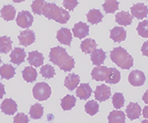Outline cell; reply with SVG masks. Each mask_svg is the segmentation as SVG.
Returning a JSON list of instances; mask_svg holds the SVG:
<instances>
[{
    "label": "cell",
    "mask_w": 148,
    "mask_h": 123,
    "mask_svg": "<svg viewBox=\"0 0 148 123\" xmlns=\"http://www.w3.org/2000/svg\"><path fill=\"white\" fill-rule=\"evenodd\" d=\"M125 119H126L125 113L123 112V111H119V110L112 111L110 113L109 117H108L109 122L110 123H123L125 122Z\"/></svg>",
    "instance_id": "27"
},
{
    "label": "cell",
    "mask_w": 148,
    "mask_h": 123,
    "mask_svg": "<svg viewBox=\"0 0 148 123\" xmlns=\"http://www.w3.org/2000/svg\"><path fill=\"white\" fill-rule=\"evenodd\" d=\"M120 79H121L120 71L119 70H117L116 68L110 67V71H109L108 77L106 80V83H109V84H117V83H119L120 81Z\"/></svg>",
    "instance_id": "30"
},
{
    "label": "cell",
    "mask_w": 148,
    "mask_h": 123,
    "mask_svg": "<svg viewBox=\"0 0 148 123\" xmlns=\"http://www.w3.org/2000/svg\"><path fill=\"white\" fill-rule=\"evenodd\" d=\"M76 102H77V99L75 97L70 94H67L61 99V107L64 111H69L75 107Z\"/></svg>",
    "instance_id": "28"
},
{
    "label": "cell",
    "mask_w": 148,
    "mask_h": 123,
    "mask_svg": "<svg viewBox=\"0 0 148 123\" xmlns=\"http://www.w3.org/2000/svg\"><path fill=\"white\" fill-rule=\"evenodd\" d=\"M138 35L143 38H148V20H144L137 27Z\"/></svg>",
    "instance_id": "37"
},
{
    "label": "cell",
    "mask_w": 148,
    "mask_h": 123,
    "mask_svg": "<svg viewBox=\"0 0 148 123\" xmlns=\"http://www.w3.org/2000/svg\"><path fill=\"white\" fill-rule=\"evenodd\" d=\"M127 38V32L122 27H114L110 31V39L116 43H121Z\"/></svg>",
    "instance_id": "16"
},
{
    "label": "cell",
    "mask_w": 148,
    "mask_h": 123,
    "mask_svg": "<svg viewBox=\"0 0 148 123\" xmlns=\"http://www.w3.org/2000/svg\"><path fill=\"white\" fill-rule=\"evenodd\" d=\"M142 54L143 56H146L148 58V41L144 42L142 46Z\"/></svg>",
    "instance_id": "40"
},
{
    "label": "cell",
    "mask_w": 148,
    "mask_h": 123,
    "mask_svg": "<svg viewBox=\"0 0 148 123\" xmlns=\"http://www.w3.org/2000/svg\"><path fill=\"white\" fill-rule=\"evenodd\" d=\"M111 61L123 70L130 69L133 66V58L125 48L117 47L110 52Z\"/></svg>",
    "instance_id": "3"
},
{
    "label": "cell",
    "mask_w": 148,
    "mask_h": 123,
    "mask_svg": "<svg viewBox=\"0 0 148 123\" xmlns=\"http://www.w3.org/2000/svg\"><path fill=\"white\" fill-rule=\"evenodd\" d=\"M13 122L15 123H27L29 122V118H28V117H27L26 114H24V113H22V112H19V113L16 114V116L14 117V118H13Z\"/></svg>",
    "instance_id": "39"
},
{
    "label": "cell",
    "mask_w": 148,
    "mask_h": 123,
    "mask_svg": "<svg viewBox=\"0 0 148 123\" xmlns=\"http://www.w3.org/2000/svg\"><path fill=\"white\" fill-rule=\"evenodd\" d=\"M49 61L58 66L64 71H70L75 67V61L72 56H69L66 49L63 47L57 46L50 49Z\"/></svg>",
    "instance_id": "1"
},
{
    "label": "cell",
    "mask_w": 148,
    "mask_h": 123,
    "mask_svg": "<svg viewBox=\"0 0 148 123\" xmlns=\"http://www.w3.org/2000/svg\"><path fill=\"white\" fill-rule=\"evenodd\" d=\"M34 22V17L28 11H21L18 12L16 16V24L21 28H29L32 27Z\"/></svg>",
    "instance_id": "5"
},
{
    "label": "cell",
    "mask_w": 148,
    "mask_h": 123,
    "mask_svg": "<svg viewBox=\"0 0 148 123\" xmlns=\"http://www.w3.org/2000/svg\"><path fill=\"white\" fill-rule=\"evenodd\" d=\"M18 39H19L20 44L27 47L36 41V35L33 31L27 29L26 31H23L20 33L18 36Z\"/></svg>",
    "instance_id": "10"
},
{
    "label": "cell",
    "mask_w": 148,
    "mask_h": 123,
    "mask_svg": "<svg viewBox=\"0 0 148 123\" xmlns=\"http://www.w3.org/2000/svg\"><path fill=\"white\" fill-rule=\"evenodd\" d=\"M78 4V0H64L63 6L69 11H73L74 8Z\"/></svg>",
    "instance_id": "38"
},
{
    "label": "cell",
    "mask_w": 148,
    "mask_h": 123,
    "mask_svg": "<svg viewBox=\"0 0 148 123\" xmlns=\"http://www.w3.org/2000/svg\"><path fill=\"white\" fill-rule=\"evenodd\" d=\"M127 80H128V82L130 83V85L138 87V86H142L144 85V83L146 81V76L142 71L133 70L128 75Z\"/></svg>",
    "instance_id": "6"
},
{
    "label": "cell",
    "mask_w": 148,
    "mask_h": 123,
    "mask_svg": "<svg viewBox=\"0 0 148 123\" xmlns=\"http://www.w3.org/2000/svg\"><path fill=\"white\" fill-rule=\"evenodd\" d=\"M47 3L45 0H34L32 4V9L33 12L37 15H41L43 8Z\"/></svg>",
    "instance_id": "36"
},
{
    "label": "cell",
    "mask_w": 148,
    "mask_h": 123,
    "mask_svg": "<svg viewBox=\"0 0 148 123\" xmlns=\"http://www.w3.org/2000/svg\"><path fill=\"white\" fill-rule=\"evenodd\" d=\"M143 122V123L148 122V119H147V120H144V121H143V122Z\"/></svg>",
    "instance_id": "45"
},
{
    "label": "cell",
    "mask_w": 148,
    "mask_h": 123,
    "mask_svg": "<svg viewBox=\"0 0 148 123\" xmlns=\"http://www.w3.org/2000/svg\"><path fill=\"white\" fill-rule=\"evenodd\" d=\"M125 112L127 114V118L131 121H133L140 118L142 113V108L137 103H129L126 107Z\"/></svg>",
    "instance_id": "14"
},
{
    "label": "cell",
    "mask_w": 148,
    "mask_h": 123,
    "mask_svg": "<svg viewBox=\"0 0 148 123\" xmlns=\"http://www.w3.org/2000/svg\"><path fill=\"white\" fill-rule=\"evenodd\" d=\"M16 74L15 68L11 64H4L0 68V75L3 79L10 80Z\"/></svg>",
    "instance_id": "25"
},
{
    "label": "cell",
    "mask_w": 148,
    "mask_h": 123,
    "mask_svg": "<svg viewBox=\"0 0 148 123\" xmlns=\"http://www.w3.org/2000/svg\"><path fill=\"white\" fill-rule=\"evenodd\" d=\"M96 47H97V43L95 42V40L90 38L84 39L80 45L82 51L86 54H91L96 48Z\"/></svg>",
    "instance_id": "24"
},
{
    "label": "cell",
    "mask_w": 148,
    "mask_h": 123,
    "mask_svg": "<svg viewBox=\"0 0 148 123\" xmlns=\"http://www.w3.org/2000/svg\"><path fill=\"white\" fill-rule=\"evenodd\" d=\"M110 68L106 66H97L91 71V78L96 81H106Z\"/></svg>",
    "instance_id": "11"
},
{
    "label": "cell",
    "mask_w": 148,
    "mask_h": 123,
    "mask_svg": "<svg viewBox=\"0 0 148 123\" xmlns=\"http://www.w3.org/2000/svg\"><path fill=\"white\" fill-rule=\"evenodd\" d=\"M80 83V77L78 75L71 73L66 76L64 80V86L70 91L74 90Z\"/></svg>",
    "instance_id": "20"
},
{
    "label": "cell",
    "mask_w": 148,
    "mask_h": 123,
    "mask_svg": "<svg viewBox=\"0 0 148 123\" xmlns=\"http://www.w3.org/2000/svg\"><path fill=\"white\" fill-rule=\"evenodd\" d=\"M14 3H22V2H24L25 0H12Z\"/></svg>",
    "instance_id": "44"
},
{
    "label": "cell",
    "mask_w": 148,
    "mask_h": 123,
    "mask_svg": "<svg viewBox=\"0 0 148 123\" xmlns=\"http://www.w3.org/2000/svg\"><path fill=\"white\" fill-rule=\"evenodd\" d=\"M26 57H27V54L23 48H15L10 54L11 63L19 66L21 63H24Z\"/></svg>",
    "instance_id": "15"
},
{
    "label": "cell",
    "mask_w": 148,
    "mask_h": 123,
    "mask_svg": "<svg viewBox=\"0 0 148 123\" xmlns=\"http://www.w3.org/2000/svg\"><path fill=\"white\" fill-rule=\"evenodd\" d=\"M85 111L90 116H94L99 112V104L95 100H90L85 104Z\"/></svg>",
    "instance_id": "33"
},
{
    "label": "cell",
    "mask_w": 148,
    "mask_h": 123,
    "mask_svg": "<svg viewBox=\"0 0 148 123\" xmlns=\"http://www.w3.org/2000/svg\"><path fill=\"white\" fill-rule=\"evenodd\" d=\"M5 94V86L0 81V99H2Z\"/></svg>",
    "instance_id": "41"
},
{
    "label": "cell",
    "mask_w": 148,
    "mask_h": 123,
    "mask_svg": "<svg viewBox=\"0 0 148 123\" xmlns=\"http://www.w3.org/2000/svg\"><path fill=\"white\" fill-rule=\"evenodd\" d=\"M119 3L117 0H106L103 4V8L106 14L114 13L119 9Z\"/></svg>",
    "instance_id": "32"
},
{
    "label": "cell",
    "mask_w": 148,
    "mask_h": 123,
    "mask_svg": "<svg viewBox=\"0 0 148 123\" xmlns=\"http://www.w3.org/2000/svg\"><path fill=\"white\" fill-rule=\"evenodd\" d=\"M36 70L33 68L32 67H26L25 69L22 71V77L24 80H26L28 83H32L37 78Z\"/></svg>",
    "instance_id": "26"
},
{
    "label": "cell",
    "mask_w": 148,
    "mask_h": 123,
    "mask_svg": "<svg viewBox=\"0 0 148 123\" xmlns=\"http://www.w3.org/2000/svg\"><path fill=\"white\" fill-rule=\"evenodd\" d=\"M77 96L80 99L86 100L88 99L92 94V90L89 86V84L86 83H82L77 89L76 91Z\"/></svg>",
    "instance_id": "19"
},
{
    "label": "cell",
    "mask_w": 148,
    "mask_h": 123,
    "mask_svg": "<svg viewBox=\"0 0 148 123\" xmlns=\"http://www.w3.org/2000/svg\"><path fill=\"white\" fill-rule=\"evenodd\" d=\"M40 73L41 74L43 77L46 79H51L55 75V71H54L53 67H52L51 65L46 64L44 65L41 67Z\"/></svg>",
    "instance_id": "34"
},
{
    "label": "cell",
    "mask_w": 148,
    "mask_h": 123,
    "mask_svg": "<svg viewBox=\"0 0 148 123\" xmlns=\"http://www.w3.org/2000/svg\"><path fill=\"white\" fill-rule=\"evenodd\" d=\"M0 63H2V60H1V58H0Z\"/></svg>",
    "instance_id": "46"
},
{
    "label": "cell",
    "mask_w": 148,
    "mask_h": 123,
    "mask_svg": "<svg viewBox=\"0 0 148 123\" xmlns=\"http://www.w3.org/2000/svg\"><path fill=\"white\" fill-rule=\"evenodd\" d=\"M1 17L7 22L12 21L15 19L16 16V9L13 6L5 5L0 11Z\"/></svg>",
    "instance_id": "22"
},
{
    "label": "cell",
    "mask_w": 148,
    "mask_h": 123,
    "mask_svg": "<svg viewBox=\"0 0 148 123\" xmlns=\"http://www.w3.org/2000/svg\"><path fill=\"white\" fill-rule=\"evenodd\" d=\"M57 39L60 43L68 46H71V42L73 40V35L71 31L68 28H61L57 32Z\"/></svg>",
    "instance_id": "13"
},
{
    "label": "cell",
    "mask_w": 148,
    "mask_h": 123,
    "mask_svg": "<svg viewBox=\"0 0 148 123\" xmlns=\"http://www.w3.org/2000/svg\"><path fill=\"white\" fill-rule=\"evenodd\" d=\"M27 60H28L30 65H32L35 67H39L44 63L45 57L43 56L41 53L35 50V51H32L29 53Z\"/></svg>",
    "instance_id": "17"
},
{
    "label": "cell",
    "mask_w": 148,
    "mask_h": 123,
    "mask_svg": "<svg viewBox=\"0 0 148 123\" xmlns=\"http://www.w3.org/2000/svg\"><path fill=\"white\" fill-rule=\"evenodd\" d=\"M111 96L110 88L106 84H102L96 87L95 91V100L99 102H105L108 100Z\"/></svg>",
    "instance_id": "7"
},
{
    "label": "cell",
    "mask_w": 148,
    "mask_h": 123,
    "mask_svg": "<svg viewBox=\"0 0 148 123\" xmlns=\"http://www.w3.org/2000/svg\"><path fill=\"white\" fill-rule=\"evenodd\" d=\"M112 103L115 109H120L124 106L125 99L121 93H115L112 98Z\"/></svg>",
    "instance_id": "35"
},
{
    "label": "cell",
    "mask_w": 148,
    "mask_h": 123,
    "mask_svg": "<svg viewBox=\"0 0 148 123\" xmlns=\"http://www.w3.org/2000/svg\"><path fill=\"white\" fill-rule=\"evenodd\" d=\"M42 14L49 20H53L60 24H66L70 19V14L55 3H46L43 8Z\"/></svg>",
    "instance_id": "2"
},
{
    "label": "cell",
    "mask_w": 148,
    "mask_h": 123,
    "mask_svg": "<svg viewBox=\"0 0 148 123\" xmlns=\"http://www.w3.org/2000/svg\"><path fill=\"white\" fill-rule=\"evenodd\" d=\"M103 17H104V15L98 9H91L86 14L87 21L89 22V23L92 24V25L99 24L100 22H102Z\"/></svg>",
    "instance_id": "23"
},
{
    "label": "cell",
    "mask_w": 148,
    "mask_h": 123,
    "mask_svg": "<svg viewBox=\"0 0 148 123\" xmlns=\"http://www.w3.org/2000/svg\"><path fill=\"white\" fill-rule=\"evenodd\" d=\"M132 15H131L128 12L122 11L118 12L115 15V21L120 26L127 27L131 25L132 22Z\"/></svg>",
    "instance_id": "18"
},
{
    "label": "cell",
    "mask_w": 148,
    "mask_h": 123,
    "mask_svg": "<svg viewBox=\"0 0 148 123\" xmlns=\"http://www.w3.org/2000/svg\"><path fill=\"white\" fill-rule=\"evenodd\" d=\"M33 96L39 101H45L51 95V88L45 82H39L33 87Z\"/></svg>",
    "instance_id": "4"
},
{
    "label": "cell",
    "mask_w": 148,
    "mask_h": 123,
    "mask_svg": "<svg viewBox=\"0 0 148 123\" xmlns=\"http://www.w3.org/2000/svg\"><path fill=\"white\" fill-rule=\"evenodd\" d=\"M130 11L132 16L136 17L137 19H143L147 17L148 15V7L143 3H138L131 7Z\"/></svg>",
    "instance_id": "8"
},
{
    "label": "cell",
    "mask_w": 148,
    "mask_h": 123,
    "mask_svg": "<svg viewBox=\"0 0 148 123\" xmlns=\"http://www.w3.org/2000/svg\"><path fill=\"white\" fill-rule=\"evenodd\" d=\"M143 118L148 119V106H145L143 110Z\"/></svg>",
    "instance_id": "42"
},
{
    "label": "cell",
    "mask_w": 148,
    "mask_h": 123,
    "mask_svg": "<svg viewBox=\"0 0 148 123\" xmlns=\"http://www.w3.org/2000/svg\"><path fill=\"white\" fill-rule=\"evenodd\" d=\"M30 117L32 119H40L42 118L44 113V107L40 103L33 104L30 108Z\"/></svg>",
    "instance_id": "31"
},
{
    "label": "cell",
    "mask_w": 148,
    "mask_h": 123,
    "mask_svg": "<svg viewBox=\"0 0 148 123\" xmlns=\"http://www.w3.org/2000/svg\"><path fill=\"white\" fill-rule=\"evenodd\" d=\"M89 30H90L89 26L87 24L80 22L74 25L73 28L72 29V31L75 37L82 39L83 38L89 35Z\"/></svg>",
    "instance_id": "9"
},
{
    "label": "cell",
    "mask_w": 148,
    "mask_h": 123,
    "mask_svg": "<svg viewBox=\"0 0 148 123\" xmlns=\"http://www.w3.org/2000/svg\"><path fill=\"white\" fill-rule=\"evenodd\" d=\"M12 41L8 36L0 37V54H8L12 48Z\"/></svg>",
    "instance_id": "29"
},
{
    "label": "cell",
    "mask_w": 148,
    "mask_h": 123,
    "mask_svg": "<svg viewBox=\"0 0 148 123\" xmlns=\"http://www.w3.org/2000/svg\"><path fill=\"white\" fill-rule=\"evenodd\" d=\"M0 108L6 115H14L17 111V104L12 99H5L2 102Z\"/></svg>",
    "instance_id": "12"
},
{
    "label": "cell",
    "mask_w": 148,
    "mask_h": 123,
    "mask_svg": "<svg viewBox=\"0 0 148 123\" xmlns=\"http://www.w3.org/2000/svg\"><path fill=\"white\" fill-rule=\"evenodd\" d=\"M143 100L145 103L148 104V90L144 93V94H143Z\"/></svg>",
    "instance_id": "43"
},
{
    "label": "cell",
    "mask_w": 148,
    "mask_h": 123,
    "mask_svg": "<svg viewBox=\"0 0 148 123\" xmlns=\"http://www.w3.org/2000/svg\"><path fill=\"white\" fill-rule=\"evenodd\" d=\"M106 58V52L104 50H102L101 48L100 49L95 48L90 54V60H91L92 63L95 66H101V64H103Z\"/></svg>",
    "instance_id": "21"
}]
</instances>
